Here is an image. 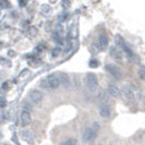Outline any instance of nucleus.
I'll use <instances>...</instances> for the list:
<instances>
[{"mask_svg":"<svg viewBox=\"0 0 145 145\" xmlns=\"http://www.w3.org/2000/svg\"><path fill=\"white\" fill-rule=\"evenodd\" d=\"M138 74V76H140V79H141V80H144V79H145V69H144V67H141V68H140Z\"/></svg>","mask_w":145,"mask_h":145,"instance_id":"6ab92c4d","label":"nucleus"},{"mask_svg":"<svg viewBox=\"0 0 145 145\" xmlns=\"http://www.w3.org/2000/svg\"><path fill=\"white\" fill-rule=\"evenodd\" d=\"M20 120H21V125L22 127H27L32 122V118H31V114L26 112V111H22L21 117H20Z\"/></svg>","mask_w":145,"mask_h":145,"instance_id":"6e6552de","label":"nucleus"},{"mask_svg":"<svg viewBox=\"0 0 145 145\" xmlns=\"http://www.w3.org/2000/svg\"><path fill=\"white\" fill-rule=\"evenodd\" d=\"M122 94H123L125 99L132 102V101H134V99L137 98V96H138V89L134 86H132V85H125V86L123 87V89H122Z\"/></svg>","mask_w":145,"mask_h":145,"instance_id":"f03ea898","label":"nucleus"},{"mask_svg":"<svg viewBox=\"0 0 145 145\" xmlns=\"http://www.w3.org/2000/svg\"><path fill=\"white\" fill-rule=\"evenodd\" d=\"M0 7L2 9H7L10 7V2L9 1H5V0H0Z\"/></svg>","mask_w":145,"mask_h":145,"instance_id":"412c9836","label":"nucleus"},{"mask_svg":"<svg viewBox=\"0 0 145 145\" xmlns=\"http://www.w3.org/2000/svg\"><path fill=\"white\" fill-rule=\"evenodd\" d=\"M43 49H44V46H42V45H39V46L36 47V51H42Z\"/></svg>","mask_w":145,"mask_h":145,"instance_id":"bb28decb","label":"nucleus"},{"mask_svg":"<svg viewBox=\"0 0 145 145\" xmlns=\"http://www.w3.org/2000/svg\"><path fill=\"white\" fill-rule=\"evenodd\" d=\"M108 93L110 96H112V97H119L120 94H121V92H120V89L116 86V85H114V84H109L108 85Z\"/></svg>","mask_w":145,"mask_h":145,"instance_id":"9b49d317","label":"nucleus"},{"mask_svg":"<svg viewBox=\"0 0 145 145\" xmlns=\"http://www.w3.org/2000/svg\"><path fill=\"white\" fill-rule=\"evenodd\" d=\"M22 138H24L27 143H29V144H32V143H34V137H33V134L31 133V131L29 130H25L23 131L21 133Z\"/></svg>","mask_w":145,"mask_h":145,"instance_id":"f8f14e48","label":"nucleus"},{"mask_svg":"<svg viewBox=\"0 0 145 145\" xmlns=\"http://www.w3.org/2000/svg\"><path fill=\"white\" fill-rule=\"evenodd\" d=\"M122 49L124 50V52H125V55L128 56V58L129 59H133L134 58V54L132 52V50H131L130 48L127 46V45H124L123 47H122Z\"/></svg>","mask_w":145,"mask_h":145,"instance_id":"4468645a","label":"nucleus"},{"mask_svg":"<svg viewBox=\"0 0 145 145\" xmlns=\"http://www.w3.org/2000/svg\"><path fill=\"white\" fill-rule=\"evenodd\" d=\"M1 65H3V67H8V68H10V67H11V62H10L9 60H6L5 58H1Z\"/></svg>","mask_w":145,"mask_h":145,"instance_id":"b1692460","label":"nucleus"},{"mask_svg":"<svg viewBox=\"0 0 145 145\" xmlns=\"http://www.w3.org/2000/svg\"><path fill=\"white\" fill-rule=\"evenodd\" d=\"M70 5H71V3H70V1H63V2H62V6H63V8H65V9L69 7Z\"/></svg>","mask_w":145,"mask_h":145,"instance_id":"a878e982","label":"nucleus"},{"mask_svg":"<svg viewBox=\"0 0 145 145\" xmlns=\"http://www.w3.org/2000/svg\"><path fill=\"white\" fill-rule=\"evenodd\" d=\"M40 86L45 89H56L60 86V82L57 74H50L49 76L45 78L40 81Z\"/></svg>","mask_w":145,"mask_h":145,"instance_id":"f257e3e1","label":"nucleus"},{"mask_svg":"<svg viewBox=\"0 0 145 145\" xmlns=\"http://www.w3.org/2000/svg\"><path fill=\"white\" fill-rule=\"evenodd\" d=\"M110 56L112 57V58L117 59V60H120L121 59V52L119 49H117L116 47H112L111 49H110Z\"/></svg>","mask_w":145,"mask_h":145,"instance_id":"ddd939ff","label":"nucleus"},{"mask_svg":"<svg viewBox=\"0 0 145 145\" xmlns=\"http://www.w3.org/2000/svg\"><path fill=\"white\" fill-rule=\"evenodd\" d=\"M88 65H89L91 68H97V67L99 65V62H98V60H97V59H92V60L89 61V63H88Z\"/></svg>","mask_w":145,"mask_h":145,"instance_id":"aec40b11","label":"nucleus"},{"mask_svg":"<svg viewBox=\"0 0 145 145\" xmlns=\"http://www.w3.org/2000/svg\"><path fill=\"white\" fill-rule=\"evenodd\" d=\"M9 56H11V57H14V56H15L14 51H13V50H9Z\"/></svg>","mask_w":145,"mask_h":145,"instance_id":"c85d7f7f","label":"nucleus"},{"mask_svg":"<svg viewBox=\"0 0 145 145\" xmlns=\"http://www.w3.org/2000/svg\"><path fill=\"white\" fill-rule=\"evenodd\" d=\"M86 85L91 92H94L98 86V80L94 73H87L86 74Z\"/></svg>","mask_w":145,"mask_h":145,"instance_id":"7ed1b4c3","label":"nucleus"},{"mask_svg":"<svg viewBox=\"0 0 145 145\" xmlns=\"http://www.w3.org/2000/svg\"><path fill=\"white\" fill-rule=\"evenodd\" d=\"M108 37L106 36L105 34H102L101 36L98 37V40H97V46H98V48L99 49H106L107 48V46H108Z\"/></svg>","mask_w":145,"mask_h":145,"instance_id":"1a4fd4ad","label":"nucleus"},{"mask_svg":"<svg viewBox=\"0 0 145 145\" xmlns=\"http://www.w3.org/2000/svg\"><path fill=\"white\" fill-rule=\"evenodd\" d=\"M115 39H116V44H117V46H118V47L122 48L124 45H125V43H124V40H123V38L120 36V35H117Z\"/></svg>","mask_w":145,"mask_h":145,"instance_id":"2eb2a0df","label":"nucleus"},{"mask_svg":"<svg viewBox=\"0 0 145 145\" xmlns=\"http://www.w3.org/2000/svg\"><path fill=\"white\" fill-rule=\"evenodd\" d=\"M106 71L114 78V79H116V80H120L121 79V71H120V69L115 65H111V63H109V65H106Z\"/></svg>","mask_w":145,"mask_h":145,"instance_id":"20e7f679","label":"nucleus"},{"mask_svg":"<svg viewBox=\"0 0 145 145\" xmlns=\"http://www.w3.org/2000/svg\"><path fill=\"white\" fill-rule=\"evenodd\" d=\"M29 36H36L37 29H35V27H31V29H29Z\"/></svg>","mask_w":145,"mask_h":145,"instance_id":"393cba45","label":"nucleus"},{"mask_svg":"<svg viewBox=\"0 0 145 145\" xmlns=\"http://www.w3.org/2000/svg\"><path fill=\"white\" fill-rule=\"evenodd\" d=\"M40 9H42V12H43V13H45V14H48V13L51 11V8L49 7L48 5H43Z\"/></svg>","mask_w":145,"mask_h":145,"instance_id":"a211bd4d","label":"nucleus"},{"mask_svg":"<svg viewBox=\"0 0 145 145\" xmlns=\"http://www.w3.org/2000/svg\"><path fill=\"white\" fill-rule=\"evenodd\" d=\"M25 5H26V1H20V6L23 7V6H25Z\"/></svg>","mask_w":145,"mask_h":145,"instance_id":"7c9ffc66","label":"nucleus"},{"mask_svg":"<svg viewBox=\"0 0 145 145\" xmlns=\"http://www.w3.org/2000/svg\"><path fill=\"white\" fill-rule=\"evenodd\" d=\"M61 145H76V138H69V140L65 141Z\"/></svg>","mask_w":145,"mask_h":145,"instance_id":"f3484780","label":"nucleus"},{"mask_svg":"<svg viewBox=\"0 0 145 145\" xmlns=\"http://www.w3.org/2000/svg\"><path fill=\"white\" fill-rule=\"evenodd\" d=\"M1 47H2V43L0 42V49H1Z\"/></svg>","mask_w":145,"mask_h":145,"instance_id":"2f4dec72","label":"nucleus"},{"mask_svg":"<svg viewBox=\"0 0 145 145\" xmlns=\"http://www.w3.org/2000/svg\"><path fill=\"white\" fill-rule=\"evenodd\" d=\"M27 73H29V70H27V69H25V71H23V72L20 74V78H22L23 75H25V74H27Z\"/></svg>","mask_w":145,"mask_h":145,"instance_id":"cd10ccee","label":"nucleus"},{"mask_svg":"<svg viewBox=\"0 0 145 145\" xmlns=\"http://www.w3.org/2000/svg\"><path fill=\"white\" fill-rule=\"evenodd\" d=\"M111 114V110H110V107L109 105H107L106 103H102V105L99 106V115L103 118H108Z\"/></svg>","mask_w":145,"mask_h":145,"instance_id":"0eeeda50","label":"nucleus"},{"mask_svg":"<svg viewBox=\"0 0 145 145\" xmlns=\"http://www.w3.org/2000/svg\"><path fill=\"white\" fill-rule=\"evenodd\" d=\"M57 76H58L59 82H60V85H63L65 87H68L70 85V80H69L68 74H65L63 72H59L57 73Z\"/></svg>","mask_w":145,"mask_h":145,"instance_id":"9d476101","label":"nucleus"},{"mask_svg":"<svg viewBox=\"0 0 145 145\" xmlns=\"http://www.w3.org/2000/svg\"><path fill=\"white\" fill-rule=\"evenodd\" d=\"M8 85H9V84H8L7 82H5V83H3V85H2V88H3V89H7Z\"/></svg>","mask_w":145,"mask_h":145,"instance_id":"c756f323","label":"nucleus"},{"mask_svg":"<svg viewBox=\"0 0 145 145\" xmlns=\"http://www.w3.org/2000/svg\"><path fill=\"white\" fill-rule=\"evenodd\" d=\"M6 106H7V101H6V98L2 97V96H0V109L5 108Z\"/></svg>","mask_w":145,"mask_h":145,"instance_id":"5701e85b","label":"nucleus"},{"mask_svg":"<svg viewBox=\"0 0 145 145\" xmlns=\"http://www.w3.org/2000/svg\"><path fill=\"white\" fill-rule=\"evenodd\" d=\"M22 108H23V111H26V112H29V114H31V111L33 110V107L29 105V103H23L22 104Z\"/></svg>","mask_w":145,"mask_h":145,"instance_id":"dca6fc26","label":"nucleus"},{"mask_svg":"<svg viewBox=\"0 0 145 145\" xmlns=\"http://www.w3.org/2000/svg\"><path fill=\"white\" fill-rule=\"evenodd\" d=\"M29 99H31V102L33 103V104H35V105H38L39 103L43 101V94H42V92L38 91V89H33V91H31L29 93Z\"/></svg>","mask_w":145,"mask_h":145,"instance_id":"39448f33","label":"nucleus"},{"mask_svg":"<svg viewBox=\"0 0 145 145\" xmlns=\"http://www.w3.org/2000/svg\"><path fill=\"white\" fill-rule=\"evenodd\" d=\"M60 52H61V48L60 47H56V48L52 49V56L54 57H58L59 55H60Z\"/></svg>","mask_w":145,"mask_h":145,"instance_id":"4be33fe9","label":"nucleus"},{"mask_svg":"<svg viewBox=\"0 0 145 145\" xmlns=\"http://www.w3.org/2000/svg\"><path fill=\"white\" fill-rule=\"evenodd\" d=\"M96 133H97V130L95 129L94 127L93 128H86L84 132H83V141L84 142H89L92 141L93 138L96 137Z\"/></svg>","mask_w":145,"mask_h":145,"instance_id":"423d86ee","label":"nucleus"}]
</instances>
